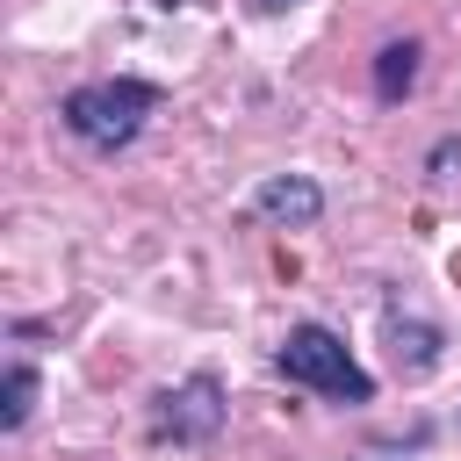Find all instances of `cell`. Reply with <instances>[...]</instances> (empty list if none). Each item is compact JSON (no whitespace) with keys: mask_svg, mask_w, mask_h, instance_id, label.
Returning <instances> with one entry per match:
<instances>
[{"mask_svg":"<svg viewBox=\"0 0 461 461\" xmlns=\"http://www.w3.org/2000/svg\"><path fill=\"white\" fill-rule=\"evenodd\" d=\"M158 101H166V86H151V79H86V86H72L65 101H58V122L86 144V151H130L137 137H144V122L158 115Z\"/></svg>","mask_w":461,"mask_h":461,"instance_id":"obj_1","label":"cell"},{"mask_svg":"<svg viewBox=\"0 0 461 461\" xmlns=\"http://www.w3.org/2000/svg\"><path fill=\"white\" fill-rule=\"evenodd\" d=\"M274 367L295 389H317L331 403H375V375L346 353V339L331 324H288V339L274 346Z\"/></svg>","mask_w":461,"mask_h":461,"instance_id":"obj_2","label":"cell"},{"mask_svg":"<svg viewBox=\"0 0 461 461\" xmlns=\"http://www.w3.org/2000/svg\"><path fill=\"white\" fill-rule=\"evenodd\" d=\"M223 418H230V403H223V382H216V375H187V382H173V389L151 403V432L173 439V447L216 439Z\"/></svg>","mask_w":461,"mask_h":461,"instance_id":"obj_3","label":"cell"},{"mask_svg":"<svg viewBox=\"0 0 461 461\" xmlns=\"http://www.w3.org/2000/svg\"><path fill=\"white\" fill-rule=\"evenodd\" d=\"M252 209H259L267 223L303 230V223H317V216H324V187H317L310 173H274V180H259V187H252Z\"/></svg>","mask_w":461,"mask_h":461,"instance_id":"obj_4","label":"cell"},{"mask_svg":"<svg viewBox=\"0 0 461 461\" xmlns=\"http://www.w3.org/2000/svg\"><path fill=\"white\" fill-rule=\"evenodd\" d=\"M389 346H396V367L403 375H432L439 367V324H425V317H411V310H396L389 303Z\"/></svg>","mask_w":461,"mask_h":461,"instance_id":"obj_5","label":"cell"},{"mask_svg":"<svg viewBox=\"0 0 461 461\" xmlns=\"http://www.w3.org/2000/svg\"><path fill=\"white\" fill-rule=\"evenodd\" d=\"M418 58H425V50H418L411 36L382 43V50H375V101H389V108H396V101L418 86Z\"/></svg>","mask_w":461,"mask_h":461,"instance_id":"obj_6","label":"cell"},{"mask_svg":"<svg viewBox=\"0 0 461 461\" xmlns=\"http://www.w3.org/2000/svg\"><path fill=\"white\" fill-rule=\"evenodd\" d=\"M29 411H36V367H29V360H14V367H7V382H0V432H22V425H29Z\"/></svg>","mask_w":461,"mask_h":461,"instance_id":"obj_7","label":"cell"},{"mask_svg":"<svg viewBox=\"0 0 461 461\" xmlns=\"http://www.w3.org/2000/svg\"><path fill=\"white\" fill-rule=\"evenodd\" d=\"M425 166H432V180H454V173H461V144H454V137H447V144H432V158H425Z\"/></svg>","mask_w":461,"mask_h":461,"instance_id":"obj_8","label":"cell"},{"mask_svg":"<svg viewBox=\"0 0 461 461\" xmlns=\"http://www.w3.org/2000/svg\"><path fill=\"white\" fill-rule=\"evenodd\" d=\"M252 7H259V14H281V7H295V0H252Z\"/></svg>","mask_w":461,"mask_h":461,"instance_id":"obj_9","label":"cell"},{"mask_svg":"<svg viewBox=\"0 0 461 461\" xmlns=\"http://www.w3.org/2000/svg\"><path fill=\"white\" fill-rule=\"evenodd\" d=\"M151 7H166V14H173V7H187V0H151Z\"/></svg>","mask_w":461,"mask_h":461,"instance_id":"obj_10","label":"cell"}]
</instances>
